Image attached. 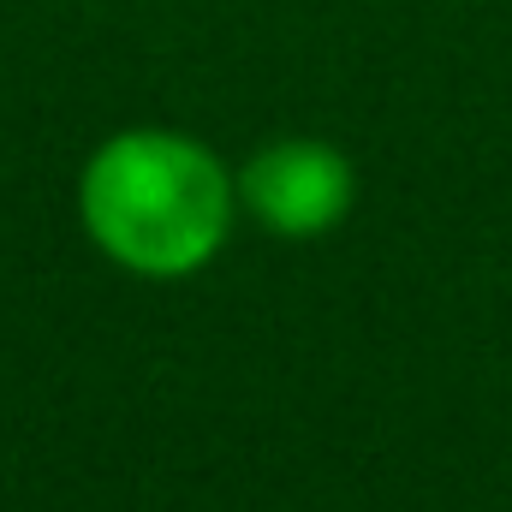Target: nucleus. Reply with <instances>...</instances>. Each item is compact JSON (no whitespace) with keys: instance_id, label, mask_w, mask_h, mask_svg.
<instances>
[{"instance_id":"1","label":"nucleus","mask_w":512,"mask_h":512,"mask_svg":"<svg viewBox=\"0 0 512 512\" xmlns=\"http://www.w3.org/2000/svg\"><path fill=\"white\" fill-rule=\"evenodd\" d=\"M84 227L131 274H197L227 245L233 179L227 167L179 131H126L96 149L78 185Z\"/></svg>"},{"instance_id":"2","label":"nucleus","mask_w":512,"mask_h":512,"mask_svg":"<svg viewBox=\"0 0 512 512\" xmlns=\"http://www.w3.org/2000/svg\"><path fill=\"white\" fill-rule=\"evenodd\" d=\"M352 191H358L352 161L328 143H310V137L256 149L245 179H239L245 209L280 239H316V233L340 227L352 209Z\"/></svg>"}]
</instances>
